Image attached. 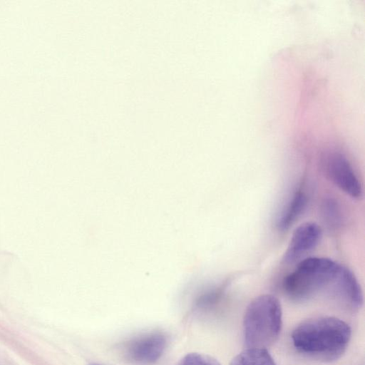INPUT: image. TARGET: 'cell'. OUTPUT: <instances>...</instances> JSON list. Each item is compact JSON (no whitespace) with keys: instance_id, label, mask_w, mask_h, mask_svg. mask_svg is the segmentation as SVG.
Returning a JSON list of instances; mask_svg holds the SVG:
<instances>
[{"instance_id":"6da1fadb","label":"cell","mask_w":365,"mask_h":365,"mask_svg":"<svg viewBox=\"0 0 365 365\" xmlns=\"http://www.w3.org/2000/svg\"><path fill=\"white\" fill-rule=\"evenodd\" d=\"M351 336L350 326L334 317L306 319L293 330L291 338L302 355L322 362H332L346 352Z\"/></svg>"},{"instance_id":"7a4b0ae2","label":"cell","mask_w":365,"mask_h":365,"mask_svg":"<svg viewBox=\"0 0 365 365\" xmlns=\"http://www.w3.org/2000/svg\"><path fill=\"white\" fill-rule=\"evenodd\" d=\"M242 325L246 348L270 346L277 341L282 329L280 302L269 294L255 297L246 308Z\"/></svg>"},{"instance_id":"3957f363","label":"cell","mask_w":365,"mask_h":365,"mask_svg":"<svg viewBox=\"0 0 365 365\" xmlns=\"http://www.w3.org/2000/svg\"><path fill=\"white\" fill-rule=\"evenodd\" d=\"M339 266V264L327 257L304 259L284 278L283 290L292 300H307L319 291L328 288Z\"/></svg>"},{"instance_id":"277c9868","label":"cell","mask_w":365,"mask_h":365,"mask_svg":"<svg viewBox=\"0 0 365 365\" xmlns=\"http://www.w3.org/2000/svg\"><path fill=\"white\" fill-rule=\"evenodd\" d=\"M167 346L166 336L160 331L145 333L125 342L122 347L123 357L136 365H149L156 362Z\"/></svg>"},{"instance_id":"5b68a950","label":"cell","mask_w":365,"mask_h":365,"mask_svg":"<svg viewBox=\"0 0 365 365\" xmlns=\"http://www.w3.org/2000/svg\"><path fill=\"white\" fill-rule=\"evenodd\" d=\"M324 169L327 178L353 198L362 196L361 184L348 160L341 153L327 156Z\"/></svg>"},{"instance_id":"8992f818","label":"cell","mask_w":365,"mask_h":365,"mask_svg":"<svg viewBox=\"0 0 365 365\" xmlns=\"http://www.w3.org/2000/svg\"><path fill=\"white\" fill-rule=\"evenodd\" d=\"M328 287L349 309L358 311L362 307V289L355 275L349 268L340 264L336 274Z\"/></svg>"},{"instance_id":"52a82bcc","label":"cell","mask_w":365,"mask_h":365,"mask_svg":"<svg viewBox=\"0 0 365 365\" xmlns=\"http://www.w3.org/2000/svg\"><path fill=\"white\" fill-rule=\"evenodd\" d=\"M322 237L321 227L314 222H306L293 232L283 260L287 263L294 262L302 255L312 250Z\"/></svg>"},{"instance_id":"ba28073f","label":"cell","mask_w":365,"mask_h":365,"mask_svg":"<svg viewBox=\"0 0 365 365\" xmlns=\"http://www.w3.org/2000/svg\"><path fill=\"white\" fill-rule=\"evenodd\" d=\"M307 204V197L302 191H297L277 220V225L281 230H287L303 212Z\"/></svg>"},{"instance_id":"9c48e42d","label":"cell","mask_w":365,"mask_h":365,"mask_svg":"<svg viewBox=\"0 0 365 365\" xmlns=\"http://www.w3.org/2000/svg\"><path fill=\"white\" fill-rule=\"evenodd\" d=\"M230 365H277L265 348H246L231 360Z\"/></svg>"},{"instance_id":"30bf717a","label":"cell","mask_w":365,"mask_h":365,"mask_svg":"<svg viewBox=\"0 0 365 365\" xmlns=\"http://www.w3.org/2000/svg\"><path fill=\"white\" fill-rule=\"evenodd\" d=\"M180 365H221L213 357L200 353H190L185 355L180 362Z\"/></svg>"},{"instance_id":"8fae6325","label":"cell","mask_w":365,"mask_h":365,"mask_svg":"<svg viewBox=\"0 0 365 365\" xmlns=\"http://www.w3.org/2000/svg\"><path fill=\"white\" fill-rule=\"evenodd\" d=\"M323 213L326 220L330 224L336 225L340 220L339 206L332 200H328L324 203Z\"/></svg>"},{"instance_id":"7c38bea8","label":"cell","mask_w":365,"mask_h":365,"mask_svg":"<svg viewBox=\"0 0 365 365\" xmlns=\"http://www.w3.org/2000/svg\"><path fill=\"white\" fill-rule=\"evenodd\" d=\"M90 365H100V364H90Z\"/></svg>"}]
</instances>
